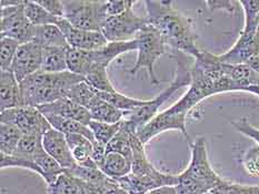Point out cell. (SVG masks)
<instances>
[{
  "label": "cell",
  "mask_w": 259,
  "mask_h": 194,
  "mask_svg": "<svg viewBox=\"0 0 259 194\" xmlns=\"http://www.w3.org/2000/svg\"><path fill=\"white\" fill-rule=\"evenodd\" d=\"M97 94L101 99L105 100L106 102L110 103L111 105H114L115 108L123 111V112H133V111L144 107V105L147 104L149 101V100H139V99L123 96V94L117 91L115 92L97 91Z\"/></svg>",
  "instance_id": "cell-27"
},
{
  "label": "cell",
  "mask_w": 259,
  "mask_h": 194,
  "mask_svg": "<svg viewBox=\"0 0 259 194\" xmlns=\"http://www.w3.org/2000/svg\"><path fill=\"white\" fill-rule=\"evenodd\" d=\"M97 97V90L92 86H89L86 81L77 83L76 86L70 89L68 94H67V98H69L72 101L81 105L83 108H86L87 110Z\"/></svg>",
  "instance_id": "cell-33"
},
{
  "label": "cell",
  "mask_w": 259,
  "mask_h": 194,
  "mask_svg": "<svg viewBox=\"0 0 259 194\" xmlns=\"http://www.w3.org/2000/svg\"><path fill=\"white\" fill-rule=\"evenodd\" d=\"M57 26L61 32L64 33L69 47L77 48L86 51H95V50L105 47L108 41L101 31H87L77 29L68 20L60 18Z\"/></svg>",
  "instance_id": "cell-13"
},
{
  "label": "cell",
  "mask_w": 259,
  "mask_h": 194,
  "mask_svg": "<svg viewBox=\"0 0 259 194\" xmlns=\"http://www.w3.org/2000/svg\"><path fill=\"white\" fill-rule=\"evenodd\" d=\"M229 194H259V185H240L230 183Z\"/></svg>",
  "instance_id": "cell-39"
},
{
  "label": "cell",
  "mask_w": 259,
  "mask_h": 194,
  "mask_svg": "<svg viewBox=\"0 0 259 194\" xmlns=\"http://www.w3.org/2000/svg\"><path fill=\"white\" fill-rule=\"evenodd\" d=\"M177 75L176 79H175L171 85L168 87L166 90L162 91L158 97L155 99H151L148 101V103L144 105V107L139 108L137 110L133 111V112H126V118L131 124L135 127V130L138 132L143 129V127L153 120L155 116L158 114V110L161 107V104L166 102L172 94L179 90L180 88L185 86H190L191 83V74L190 68L187 63L185 62L183 57H177Z\"/></svg>",
  "instance_id": "cell-5"
},
{
  "label": "cell",
  "mask_w": 259,
  "mask_h": 194,
  "mask_svg": "<svg viewBox=\"0 0 259 194\" xmlns=\"http://www.w3.org/2000/svg\"><path fill=\"white\" fill-rule=\"evenodd\" d=\"M134 50H138V42L136 39L131 41L108 42L101 49L90 51V58H92L94 64L103 66L107 68L118 55L128 51H134Z\"/></svg>",
  "instance_id": "cell-17"
},
{
  "label": "cell",
  "mask_w": 259,
  "mask_h": 194,
  "mask_svg": "<svg viewBox=\"0 0 259 194\" xmlns=\"http://www.w3.org/2000/svg\"><path fill=\"white\" fill-rule=\"evenodd\" d=\"M120 125L121 121L118 123H105V122L92 120L89 122L88 127L92 130L96 142L106 147L119 131Z\"/></svg>",
  "instance_id": "cell-32"
},
{
  "label": "cell",
  "mask_w": 259,
  "mask_h": 194,
  "mask_svg": "<svg viewBox=\"0 0 259 194\" xmlns=\"http://www.w3.org/2000/svg\"><path fill=\"white\" fill-rule=\"evenodd\" d=\"M147 10L149 25L158 30L166 44L177 52H185L197 59L201 50L197 47L191 21L175 8L171 0H147L144 3Z\"/></svg>",
  "instance_id": "cell-2"
},
{
  "label": "cell",
  "mask_w": 259,
  "mask_h": 194,
  "mask_svg": "<svg viewBox=\"0 0 259 194\" xmlns=\"http://www.w3.org/2000/svg\"><path fill=\"white\" fill-rule=\"evenodd\" d=\"M107 68L103 66L93 64L85 77V81L89 86L100 92H115L116 89L111 85V82L107 75Z\"/></svg>",
  "instance_id": "cell-30"
},
{
  "label": "cell",
  "mask_w": 259,
  "mask_h": 194,
  "mask_svg": "<svg viewBox=\"0 0 259 194\" xmlns=\"http://www.w3.org/2000/svg\"><path fill=\"white\" fill-rule=\"evenodd\" d=\"M67 141H68L69 148L72 157H74L76 163L79 165H93L96 164L92 159L94 144L88 138L76 133H69L66 135Z\"/></svg>",
  "instance_id": "cell-18"
},
{
  "label": "cell",
  "mask_w": 259,
  "mask_h": 194,
  "mask_svg": "<svg viewBox=\"0 0 259 194\" xmlns=\"http://www.w3.org/2000/svg\"><path fill=\"white\" fill-rule=\"evenodd\" d=\"M42 143L45 151L66 171H69L77 165L66 135L63 132L52 127L42 136Z\"/></svg>",
  "instance_id": "cell-14"
},
{
  "label": "cell",
  "mask_w": 259,
  "mask_h": 194,
  "mask_svg": "<svg viewBox=\"0 0 259 194\" xmlns=\"http://www.w3.org/2000/svg\"><path fill=\"white\" fill-rule=\"evenodd\" d=\"M25 14L33 26H46V25H57L60 18L52 15L42 8L36 2H25Z\"/></svg>",
  "instance_id": "cell-29"
},
{
  "label": "cell",
  "mask_w": 259,
  "mask_h": 194,
  "mask_svg": "<svg viewBox=\"0 0 259 194\" xmlns=\"http://www.w3.org/2000/svg\"><path fill=\"white\" fill-rule=\"evenodd\" d=\"M116 181L128 194H146L154 188L160 187L158 183L150 177L138 176L132 172Z\"/></svg>",
  "instance_id": "cell-24"
},
{
  "label": "cell",
  "mask_w": 259,
  "mask_h": 194,
  "mask_svg": "<svg viewBox=\"0 0 259 194\" xmlns=\"http://www.w3.org/2000/svg\"><path fill=\"white\" fill-rule=\"evenodd\" d=\"M207 5L209 6V8L212 10L225 9L229 11V13H234V11L237 9L239 2H207Z\"/></svg>",
  "instance_id": "cell-40"
},
{
  "label": "cell",
  "mask_w": 259,
  "mask_h": 194,
  "mask_svg": "<svg viewBox=\"0 0 259 194\" xmlns=\"http://www.w3.org/2000/svg\"><path fill=\"white\" fill-rule=\"evenodd\" d=\"M38 109L40 110L44 114L59 115L66 119L80 122L81 124L87 126L89 124V122L93 120L92 115H90L89 111L86 108L77 104L67 97L53 103L40 105V107H38Z\"/></svg>",
  "instance_id": "cell-15"
},
{
  "label": "cell",
  "mask_w": 259,
  "mask_h": 194,
  "mask_svg": "<svg viewBox=\"0 0 259 194\" xmlns=\"http://www.w3.org/2000/svg\"><path fill=\"white\" fill-rule=\"evenodd\" d=\"M20 43L11 38L0 39V71L10 70Z\"/></svg>",
  "instance_id": "cell-34"
},
{
  "label": "cell",
  "mask_w": 259,
  "mask_h": 194,
  "mask_svg": "<svg viewBox=\"0 0 259 194\" xmlns=\"http://www.w3.org/2000/svg\"><path fill=\"white\" fill-rule=\"evenodd\" d=\"M0 110L24 107L20 83L11 70L0 71Z\"/></svg>",
  "instance_id": "cell-16"
},
{
  "label": "cell",
  "mask_w": 259,
  "mask_h": 194,
  "mask_svg": "<svg viewBox=\"0 0 259 194\" xmlns=\"http://www.w3.org/2000/svg\"><path fill=\"white\" fill-rule=\"evenodd\" d=\"M25 2L0 9V38H11L20 44L33 41L36 26L28 20L25 14Z\"/></svg>",
  "instance_id": "cell-8"
},
{
  "label": "cell",
  "mask_w": 259,
  "mask_h": 194,
  "mask_svg": "<svg viewBox=\"0 0 259 194\" xmlns=\"http://www.w3.org/2000/svg\"><path fill=\"white\" fill-rule=\"evenodd\" d=\"M229 185L230 182L224 180L222 183H219L218 185L212 187L211 190H209L205 194H229Z\"/></svg>",
  "instance_id": "cell-41"
},
{
  "label": "cell",
  "mask_w": 259,
  "mask_h": 194,
  "mask_svg": "<svg viewBox=\"0 0 259 194\" xmlns=\"http://www.w3.org/2000/svg\"><path fill=\"white\" fill-rule=\"evenodd\" d=\"M85 78L70 71L50 74L37 71L20 82V92L24 107L38 108L66 98L70 89Z\"/></svg>",
  "instance_id": "cell-3"
},
{
  "label": "cell",
  "mask_w": 259,
  "mask_h": 194,
  "mask_svg": "<svg viewBox=\"0 0 259 194\" xmlns=\"http://www.w3.org/2000/svg\"><path fill=\"white\" fill-rule=\"evenodd\" d=\"M191 83L187 93L172 107L157 114L138 132L144 144L167 130H178L189 139L186 130V116L191 109L213 94L241 91L240 87L224 70L215 54L202 51L190 68Z\"/></svg>",
  "instance_id": "cell-1"
},
{
  "label": "cell",
  "mask_w": 259,
  "mask_h": 194,
  "mask_svg": "<svg viewBox=\"0 0 259 194\" xmlns=\"http://www.w3.org/2000/svg\"><path fill=\"white\" fill-rule=\"evenodd\" d=\"M42 52L44 47L35 40L20 44L10 68L19 83L41 69Z\"/></svg>",
  "instance_id": "cell-12"
},
{
  "label": "cell",
  "mask_w": 259,
  "mask_h": 194,
  "mask_svg": "<svg viewBox=\"0 0 259 194\" xmlns=\"http://www.w3.org/2000/svg\"><path fill=\"white\" fill-rule=\"evenodd\" d=\"M184 173L204 186L207 191L222 183L224 179L219 176L209 163L207 157L205 138L198 137L191 143V160Z\"/></svg>",
  "instance_id": "cell-10"
},
{
  "label": "cell",
  "mask_w": 259,
  "mask_h": 194,
  "mask_svg": "<svg viewBox=\"0 0 259 194\" xmlns=\"http://www.w3.org/2000/svg\"><path fill=\"white\" fill-rule=\"evenodd\" d=\"M33 40L40 43L42 47L69 48L64 33L57 25H46L36 27V35Z\"/></svg>",
  "instance_id": "cell-23"
},
{
  "label": "cell",
  "mask_w": 259,
  "mask_h": 194,
  "mask_svg": "<svg viewBox=\"0 0 259 194\" xmlns=\"http://www.w3.org/2000/svg\"><path fill=\"white\" fill-rule=\"evenodd\" d=\"M0 122L15 124L24 135L44 136L53 127L41 111L35 107H19L2 111Z\"/></svg>",
  "instance_id": "cell-11"
},
{
  "label": "cell",
  "mask_w": 259,
  "mask_h": 194,
  "mask_svg": "<svg viewBox=\"0 0 259 194\" xmlns=\"http://www.w3.org/2000/svg\"><path fill=\"white\" fill-rule=\"evenodd\" d=\"M245 11V26L237 42L234 47L221 55H216L219 62L227 64L247 63L259 55V48L256 44V31L259 24V0L239 2Z\"/></svg>",
  "instance_id": "cell-4"
},
{
  "label": "cell",
  "mask_w": 259,
  "mask_h": 194,
  "mask_svg": "<svg viewBox=\"0 0 259 194\" xmlns=\"http://www.w3.org/2000/svg\"><path fill=\"white\" fill-rule=\"evenodd\" d=\"M243 163L249 174L254 176L259 175V147L251 148L246 152Z\"/></svg>",
  "instance_id": "cell-35"
},
{
  "label": "cell",
  "mask_w": 259,
  "mask_h": 194,
  "mask_svg": "<svg viewBox=\"0 0 259 194\" xmlns=\"http://www.w3.org/2000/svg\"><path fill=\"white\" fill-rule=\"evenodd\" d=\"M149 25L147 17H139L134 13L133 6L121 15L107 17L101 32L108 42L131 41L136 35Z\"/></svg>",
  "instance_id": "cell-9"
},
{
  "label": "cell",
  "mask_w": 259,
  "mask_h": 194,
  "mask_svg": "<svg viewBox=\"0 0 259 194\" xmlns=\"http://www.w3.org/2000/svg\"><path fill=\"white\" fill-rule=\"evenodd\" d=\"M85 182L68 173L59 175L47 187V194H82Z\"/></svg>",
  "instance_id": "cell-26"
},
{
  "label": "cell",
  "mask_w": 259,
  "mask_h": 194,
  "mask_svg": "<svg viewBox=\"0 0 259 194\" xmlns=\"http://www.w3.org/2000/svg\"><path fill=\"white\" fill-rule=\"evenodd\" d=\"M255 40H256V44H257V47L259 48V24H258V27H257V31H256V37H255Z\"/></svg>",
  "instance_id": "cell-44"
},
{
  "label": "cell",
  "mask_w": 259,
  "mask_h": 194,
  "mask_svg": "<svg viewBox=\"0 0 259 194\" xmlns=\"http://www.w3.org/2000/svg\"><path fill=\"white\" fill-rule=\"evenodd\" d=\"M44 115L46 116L47 120L49 121V123L52 124L54 129L63 132L64 135L76 133V135L85 136L86 138L89 139L90 141H92L94 146L97 144L92 130H90L87 125L81 124L80 122H77L75 120H70V119H66V118H63V116L55 115V114H44Z\"/></svg>",
  "instance_id": "cell-22"
},
{
  "label": "cell",
  "mask_w": 259,
  "mask_h": 194,
  "mask_svg": "<svg viewBox=\"0 0 259 194\" xmlns=\"http://www.w3.org/2000/svg\"><path fill=\"white\" fill-rule=\"evenodd\" d=\"M233 125L236 130L239 131L240 133H243L244 136L252 139V140H255L258 143V147H259V129H257V127H255L254 125H251L248 120L246 118H241L239 120L234 121Z\"/></svg>",
  "instance_id": "cell-36"
},
{
  "label": "cell",
  "mask_w": 259,
  "mask_h": 194,
  "mask_svg": "<svg viewBox=\"0 0 259 194\" xmlns=\"http://www.w3.org/2000/svg\"><path fill=\"white\" fill-rule=\"evenodd\" d=\"M64 18L77 29L101 31L107 19V0H64Z\"/></svg>",
  "instance_id": "cell-6"
},
{
  "label": "cell",
  "mask_w": 259,
  "mask_h": 194,
  "mask_svg": "<svg viewBox=\"0 0 259 194\" xmlns=\"http://www.w3.org/2000/svg\"><path fill=\"white\" fill-rule=\"evenodd\" d=\"M93 64L90 51L72 47L67 49V66H68V71L72 74L85 78Z\"/></svg>",
  "instance_id": "cell-25"
},
{
  "label": "cell",
  "mask_w": 259,
  "mask_h": 194,
  "mask_svg": "<svg viewBox=\"0 0 259 194\" xmlns=\"http://www.w3.org/2000/svg\"><path fill=\"white\" fill-rule=\"evenodd\" d=\"M133 161L119 153H107L101 171L112 180H118L132 172Z\"/></svg>",
  "instance_id": "cell-21"
},
{
  "label": "cell",
  "mask_w": 259,
  "mask_h": 194,
  "mask_svg": "<svg viewBox=\"0 0 259 194\" xmlns=\"http://www.w3.org/2000/svg\"><path fill=\"white\" fill-rule=\"evenodd\" d=\"M105 194H128V193L123 190V188L119 184H118V182H117L115 185L109 187L108 190L105 192Z\"/></svg>",
  "instance_id": "cell-43"
},
{
  "label": "cell",
  "mask_w": 259,
  "mask_h": 194,
  "mask_svg": "<svg viewBox=\"0 0 259 194\" xmlns=\"http://www.w3.org/2000/svg\"><path fill=\"white\" fill-rule=\"evenodd\" d=\"M36 3L52 15L58 18H64V5L60 0H36Z\"/></svg>",
  "instance_id": "cell-38"
},
{
  "label": "cell",
  "mask_w": 259,
  "mask_h": 194,
  "mask_svg": "<svg viewBox=\"0 0 259 194\" xmlns=\"http://www.w3.org/2000/svg\"><path fill=\"white\" fill-rule=\"evenodd\" d=\"M135 5L131 0H107V17H114L122 13Z\"/></svg>",
  "instance_id": "cell-37"
},
{
  "label": "cell",
  "mask_w": 259,
  "mask_h": 194,
  "mask_svg": "<svg viewBox=\"0 0 259 194\" xmlns=\"http://www.w3.org/2000/svg\"><path fill=\"white\" fill-rule=\"evenodd\" d=\"M135 39L138 42V57L136 63L129 72L132 75H136L140 69L146 68L148 70L151 85H159L160 81L155 72V63L157 59L166 52L164 39L158 30L155 29L151 25L146 26L143 30H140Z\"/></svg>",
  "instance_id": "cell-7"
},
{
  "label": "cell",
  "mask_w": 259,
  "mask_h": 194,
  "mask_svg": "<svg viewBox=\"0 0 259 194\" xmlns=\"http://www.w3.org/2000/svg\"><path fill=\"white\" fill-rule=\"evenodd\" d=\"M67 49L60 47H44L41 71L58 74L68 71L67 66Z\"/></svg>",
  "instance_id": "cell-19"
},
{
  "label": "cell",
  "mask_w": 259,
  "mask_h": 194,
  "mask_svg": "<svg viewBox=\"0 0 259 194\" xmlns=\"http://www.w3.org/2000/svg\"><path fill=\"white\" fill-rule=\"evenodd\" d=\"M45 151L42 136L24 135L13 155L18 158H33L36 154Z\"/></svg>",
  "instance_id": "cell-31"
},
{
  "label": "cell",
  "mask_w": 259,
  "mask_h": 194,
  "mask_svg": "<svg viewBox=\"0 0 259 194\" xmlns=\"http://www.w3.org/2000/svg\"><path fill=\"white\" fill-rule=\"evenodd\" d=\"M146 194H179L177 186H170V185H166V186H160L154 188V190L149 191Z\"/></svg>",
  "instance_id": "cell-42"
},
{
  "label": "cell",
  "mask_w": 259,
  "mask_h": 194,
  "mask_svg": "<svg viewBox=\"0 0 259 194\" xmlns=\"http://www.w3.org/2000/svg\"><path fill=\"white\" fill-rule=\"evenodd\" d=\"M24 133L10 123H0V150L4 155H13Z\"/></svg>",
  "instance_id": "cell-28"
},
{
  "label": "cell",
  "mask_w": 259,
  "mask_h": 194,
  "mask_svg": "<svg viewBox=\"0 0 259 194\" xmlns=\"http://www.w3.org/2000/svg\"><path fill=\"white\" fill-rule=\"evenodd\" d=\"M88 111L93 120L105 122V123H118L126 114V112L106 102L99 96L94 100L92 105L88 108Z\"/></svg>",
  "instance_id": "cell-20"
}]
</instances>
